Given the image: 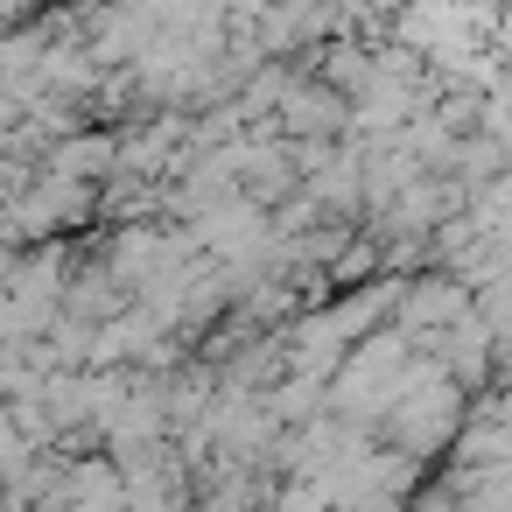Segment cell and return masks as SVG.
<instances>
[{
  "label": "cell",
  "mask_w": 512,
  "mask_h": 512,
  "mask_svg": "<svg viewBox=\"0 0 512 512\" xmlns=\"http://www.w3.org/2000/svg\"><path fill=\"white\" fill-rule=\"evenodd\" d=\"M281 127L288 134H337V127H351V106L337 99V92H323V85H309V92H295V99H281Z\"/></svg>",
  "instance_id": "6da1fadb"
},
{
  "label": "cell",
  "mask_w": 512,
  "mask_h": 512,
  "mask_svg": "<svg viewBox=\"0 0 512 512\" xmlns=\"http://www.w3.org/2000/svg\"><path fill=\"white\" fill-rule=\"evenodd\" d=\"M225 218H253V204H239V211L225 204ZM211 239H239V225H218V211H211Z\"/></svg>",
  "instance_id": "7a4b0ae2"
}]
</instances>
